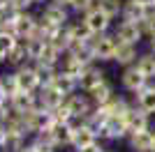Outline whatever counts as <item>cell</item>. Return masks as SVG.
Returning <instances> with one entry per match:
<instances>
[{"instance_id": "cell-1", "label": "cell", "mask_w": 155, "mask_h": 152, "mask_svg": "<svg viewBox=\"0 0 155 152\" xmlns=\"http://www.w3.org/2000/svg\"><path fill=\"white\" fill-rule=\"evenodd\" d=\"M116 35H91L88 44H91V51H93V58L95 62H114V51H116Z\"/></svg>"}, {"instance_id": "cell-2", "label": "cell", "mask_w": 155, "mask_h": 152, "mask_svg": "<svg viewBox=\"0 0 155 152\" xmlns=\"http://www.w3.org/2000/svg\"><path fill=\"white\" fill-rule=\"evenodd\" d=\"M9 21H12L14 37H32L39 25V16H35L30 12H14L9 16Z\"/></svg>"}, {"instance_id": "cell-3", "label": "cell", "mask_w": 155, "mask_h": 152, "mask_svg": "<svg viewBox=\"0 0 155 152\" xmlns=\"http://www.w3.org/2000/svg\"><path fill=\"white\" fill-rule=\"evenodd\" d=\"M81 21H84V25L88 28L91 35H104V32H109L111 21H114V19H109V16L95 5V7H91V9L81 16Z\"/></svg>"}, {"instance_id": "cell-4", "label": "cell", "mask_w": 155, "mask_h": 152, "mask_svg": "<svg viewBox=\"0 0 155 152\" xmlns=\"http://www.w3.org/2000/svg\"><path fill=\"white\" fill-rule=\"evenodd\" d=\"M39 19L44 21L46 25H53V28H65L70 23V7H63V5H56V2H49L44 5Z\"/></svg>"}, {"instance_id": "cell-5", "label": "cell", "mask_w": 155, "mask_h": 152, "mask_svg": "<svg viewBox=\"0 0 155 152\" xmlns=\"http://www.w3.org/2000/svg\"><path fill=\"white\" fill-rule=\"evenodd\" d=\"M39 106H42V104H39V99H37V92H23V90H19L14 97H9V108H12V113H16V115L30 113V111H35V108H39Z\"/></svg>"}, {"instance_id": "cell-6", "label": "cell", "mask_w": 155, "mask_h": 152, "mask_svg": "<svg viewBox=\"0 0 155 152\" xmlns=\"http://www.w3.org/2000/svg\"><path fill=\"white\" fill-rule=\"evenodd\" d=\"M100 141H123L130 136L127 125H125V118H109L104 122V127L97 131Z\"/></svg>"}, {"instance_id": "cell-7", "label": "cell", "mask_w": 155, "mask_h": 152, "mask_svg": "<svg viewBox=\"0 0 155 152\" xmlns=\"http://www.w3.org/2000/svg\"><path fill=\"white\" fill-rule=\"evenodd\" d=\"M14 74H16V81H19V90H23V92H37L39 90V78L32 62L19 65Z\"/></svg>"}, {"instance_id": "cell-8", "label": "cell", "mask_w": 155, "mask_h": 152, "mask_svg": "<svg viewBox=\"0 0 155 152\" xmlns=\"http://www.w3.org/2000/svg\"><path fill=\"white\" fill-rule=\"evenodd\" d=\"M146 76L141 74V71L137 69L134 65H130V67H123V74H120V85H123L125 92H130V95H137L139 90L146 85Z\"/></svg>"}, {"instance_id": "cell-9", "label": "cell", "mask_w": 155, "mask_h": 152, "mask_svg": "<svg viewBox=\"0 0 155 152\" xmlns=\"http://www.w3.org/2000/svg\"><path fill=\"white\" fill-rule=\"evenodd\" d=\"M65 104H67V108H70L72 115H77V118H88L93 111V101L91 97L86 95V92H81V90H77L74 95H70L67 99H65Z\"/></svg>"}, {"instance_id": "cell-10", "label": "cell", "mask_w": 155, "mask_h": 152, "mask_svg": "<svg viewBox=\"0 0 155 152\" xmlns=\"http://www.w3.org/2000/svg\"><path fill=\"white\" fill-rule=\"evenodd\" d=\"M118 42H127V44H137L143 39V32H141V25L139 23H132V21H118L116 30H114Z\"/></svg>"}, {"instance_id": "cell-11", "label": "cell", "mask_w": 155, "mask_h": 152, "mask_svg": "<svg viewBox=\"0 0 155 152\" xmlns=\"http://www.w3.org/2000/svg\"><path fill=\"white\" fill-rule=\"evenodd\" d=\"M107 81V74H104L102 67H97V65H91V67H86L84 74L79 76V90L81 92H91L93 88H97L100 83Z\"/></svg>"}, {"instance_id": "cell-12", "label": "cell", "mask_w": 155, "mask_h": 152, "mask_svg": "<svg viewBox=\"0 0 155 152\" xmlns=\"http://www.w3.org/2000/svg\"><path fill=\"white\" fill-rule=\"evenodd\" d=\"M134 106L141 108L146 115H155V81H148L134 95Z\"/></svg>"}, {"instance_id": "cell-13", "label": "cell", "mask_w": 155, "mask_h": 152, "mask_svg": "<svg viewBox=\"0 0 155 152\" xmlns=\"http://www.w3.org/2000/svg\"><path fill=\"white\" fill-rule=\"evenodd\" d=\"M125 125H127V131L130 134L148 131V129H150V115H146L141 108H137L134 104H132V108H130L127 115H125Z\"/></svg>"}, {"instance_id": "cell-14", "label": "cell", "mask_w": 155, "mask_h": 152, "mask_svg": "<svg viewBox=\"0 0 155 152\" xmlns=\"http://www.w3.org/2000/svg\"><path fill=\"white\" fill-rule=\"evenodd\" d=\"M139 58V46L127 44V42H116V51H114V62L120 67H130L137 62Z\"/></svg>"}, {"instance_id": "cell-15", "label": "cell", "mask_w": 155, "mask_h": 152, "mask_svg": "<svg viewBox=\"0 0 155 152\" xmlns=\"http://www.w3.org/2000/svg\"><path fill=\"white\" fill-rule=\"evenodd\" d=\"M37 99H39V104H42L46 111H56L58 106H63V104H65V99H67V97H65L58 88L46 85V88H39V90H37Z\"/></svg>"}, {"instance_id": "cell-16", "label": "cell", "mask_w": 155, "mask_h": 152, "mask_svg": "<svg viewBox=\"0 0 155 152\" xmlns=\"http://www.w3.org/2000/svg\"><path fill=\"white\" fill-rule=\"evenodd\" d=\"M97 141H100V136H97V129H93L88 122H84L81 127H77V129H74L72 147H74V150H81V147L93 145V143H97Z\"/></svg>"}, {"instance_id": "cell-17", "label": "cell", "mask_w": 155, "mask_h": 152, "mask_svg": "<svg viewBox=\"0 0 155 152\" xmlns=\"http://www.w3.org/2000/svg\"><path fill=\"white\" fill-rule=\"evenodd\" d=\"M49 131L53 136V143L56 147H72V138H74V129H72L67 122H53L49 127Z\"/></svg>"}, {"instance_id": "cell-18", "label": "cell", "mask_w": 155, "mask_h": 152, "mask_svg": "<svg viewBox=\"0 0 155 152\" xmlns=\"http://www.w3.org/2000/svg\"><path fill=\"white\" fill-rule=\"evenodd\" d=\"M148 16V9L143 5H139L137 0H125L123 12H120V21H132V23H141Z\"/></svg>"}, {"instance_id": "cell-19", "label": "cell", "mask_w": 155, "mask_h": 152, "mask_svg": "<svg viewBox=\"0 0 155 152\" xmlns=\"http://www.w3.org/2000/svg\"><path fill=\"white\" fill-rule=\"evenodd\" d=\"M84 69H86V65L81 62L79 58L70 55V53H65V55L60 58V62H58L60 74H67V76H72V78H77V81H79V76L84 74Z\"/></svg>"}, {"instance_id": "cell-20", "label": "cell", "mask_w": 155, "mask_h": 152, "mask_svg": "<svg viewBox=\"0 0 155 152\" xmlns=\"http://www.w3.org/2000/svg\"><path fill=\"white\" fill-rule=\"evenodd\" d=\"M86 95L91 97L93 106H104V104H109V101L116 97V92H114V85H111L109 81H104V83H100L97 88H93L91 92H86Z\"/></svg>"}, {"instance_id": "cell-21", "label": "cell", "mask_w": 155, "mask_h": 152, "mask_svg": "<svg viewBox=\"0 0 155 152\" xmlns=\"http://www.w3.org/2000/svg\"><path fill=\"white\" fill-rule=\"evenodd\" d=\"M127 143H130V150H132V152H150V150H153V131L148 129V131L130 134Z\"/></svg>"}, {"instance_id": "cell-22", "label": "cell", "mask_w": 155, "mask_h": 152, "mask_svg": "<svg viewBox=\"0 0 155 152\" xmlns=\"http://www.w3.org/2000/svg\"><path fill=\"white\" fill-rule=\"evenodd\" d=\"M5 62L14 65V67H19V65H23V62H30V60H28V53H26V37H16L14 46L9 49V53H7Z\"/></svg>"}, {"instance_id": "cell-23", "label": "cell", "mask_w": 155, "mask_h": 152, "mask_svg": "<svg viewBox=\"0 0 155 152\" xmlns=\"http://www.w3.org/2000/svg\"><path fill=\"white\" fill-rule=\"evenodd\" d=\"M134 67L146 76V81H155V53L153 51H146V53H139Z\"/></svg>"}, {"instance_id": "cell-24", "label": "cell", "mask_w": 155, "mask_h": 152, "mask_svg": "<svg viewBox=\"0 0 155 152\" xmlns=\"http://www.w3.org/2000/svg\"><path fill=\"white\" fill-rule=\"evenodd\" d=\"M104 108H107L109 118H125V115H127V111L132 108V101H127L125 97H118V95H116L109 104H104Z\"/></svg>"}, {"instance_id": "cell-25", "label": "cell", "mask_w": 155, "mask_h": 152, "mask_svg": "<svg viewBox=\"0 0 155 152\" xmlns=\"http://www.w3.org/2000/svg\"><path fill=\"white\" fill-rule=\"evenodd\" d=\"M32 65H35V71H37V78H39V88L53 85L56 76H58V67H53V65H42V62H32Z\"/></svg>"}, {"instance_id": "cell-26", "label": "cell", "mask_w": 155, "mask_h": 152, "mask_svg": "<svg viewBox=\"0 0 155 152\" xmlns=\"http://www.w3.org/2000/svg\"><path fill=\"white\" fill-rule=\"evenodd\" d=\"M65 30H67V35H70L72 42H88L91 39V32H88V28L84 25V21H72L65 25Z\"/></svg>"}, {"instance_id": "cell-27", "label": "cell", "mask_w": 155, "mask_h": 152, "mask_svg": "<svg viewBox=\"0 0 155 152\" xmlns=\"http://www.w3.org/2000/svg\"><path fill=\"white\" fill-rule=\"evenodd\" d=\"M53 88H58L65 97H70V95H74V92L79 90V81H77V78H72V76H67V74H60V71H58L56 81H53Z\"/></svg>"}, {"instance_id": "cell-28", "label": "cell", "mask_w": 155, "mask_h": 152, "mask_svg": "<svg viewBox=\"0 0 155 152\" xmlns=\"http://www.w3.org/2000/svg\"><path fill=\"white\" fill-rule=\"evenodd\" d=\"M123 2H125V0H95V5L100 7V9L109 16V19H120Z\"/></svg>"}, {"instance_id": "cell-29", "label": "cell", "mask_w": 155, "mask_h": 152, "mask_svg": "<svg viewBox=\"0 0 155 152\" xmlns=\"http://www.w3.org/2000/svg\"><path fill=\"white\" fill-rule=\"evenodd\" d=\"M60 58H63V53H60V51L56 49L53 44H49V42H46L44 49H42V53H39V58H37V62H42V65H53V67H58Z\"/></svg>"}, {"instance_id": "cell-30", "label": "cell", "mask_w": 155, "mask_h": 152, "mask_svg": "<svg viewBox=\"0 0 155 152\" xmlns=\"http://www.w3.org/2000/svg\"><path fill=\"white\" fill-rule=\"evenodd\" d=\"M0 85H2V90H5L7 99L19 92V81H16V74H14V71H5V74H0Z\"/></svg>"}, {"instance_id": "cell-31", "label": "cell", "mask_w": 155, "mask_h": 152, "mask_svg": "<svg viewBox=\"0 0 155 152\" xmlns=\"http://www.w3.org/2000/svg\"><path fill=\"white\" fill-rule=\"evenodd\" d=\"M14 42H16L14 35H0V62L7 60V53H9V49L14 46Z\"/></svg>"}, {"instance_id": "cell-32", "label": "cell", "mask_w": 155, "mask_h": 152, "mask_svg": "<svg viewBox=\"0 0 155 152\" xmlns=\"http://www.w3.org/2000/svg\"><path fill=\"white\" fill-rule=\"evenodd\" d=\"M91 7H95V0H72L70 2V9L74 14H79V16H84Z\"/></svg>"}, {"instance_id": "cell-33", "label": "cell", "mask_w": 155, "mask_h": 152, "mask_svg": "<svg viewBox=\"0 0 155 152\" xmlns=\"http://www.w3.org/2000/svg\"><path fill=\"white\" fill-rule=\"evenodd\" d=\"M141 32H143V39H148V37H153L155 35V14H150L148 12V16L141 21Z\"/></svg>"}, {"instance_id": "cell-34", "label": "cell", "mask_w": 155, "mask_h": 152, "mask_svg": "<svg viewBox=\"0 0 155 152\" xmlns=\"http://www.w3.org/2000/svg\"><path fill=\"white\" fill-rule=\"evenodd\" d=\"M51 118H53V122H70L72 113H70V108H67V104H63L56 111H51Z\"/></svg>"}, {"instance_id": "cell-35", "label": "cell", "mask_w": 155, "mask_h": 152, "mask_svg": "<svg viewBox=\"0 0 155 152\" xmlns=\"http://www.w3.org/2000/svg\"><path fill=\"white\" fill-rule=\"evenodd\" d=\"M30 5H35L32 0H12V9L14 12H28Z\"/></svg>"}, {"instance_id": "cell-36", "label": "cell", "mask_w": 155, "mask_h": 152, "mask_svg": "<svg viewBox=\"0 0 155 152\" xmlns=\"http://www.w3.org/2000/svg\"><path fill=\"white\" fill-rule=\"evenodd\" d=\"M74 152H107V147L97 141V143H93V145H86V147H81V150H74Z\"/></svg>"}, {"instance_id": "cell-37", "label": "cell", "mask_w": 155, "mask_h": 152, "mask_svg": "<svg viewBox=\"0 0 155 152\" xmlns=\"http://www.w3.org/2000/svg\"><path fill=\"white\" fill-rule=\"evenodd\" d=\"M2 14H14L12 0H0V16H2Z\"/></svg>"}, {"instance_id": "cell-38", "label": "cell", "mask_w": 155, "mask_h": 152, "mask_svg": "<svg viewBox=\"0 0 155 152\" xmlns=\"http://www.w3.org/2000/svg\"><path fill=\"white\" fill-rule=\"evenodd\" d=\"M7 104H9V99H7V95H5V90H2V85H0V108H5Z\"/></svg>"}, {"instance_id": "cell-39", "label": "cell", "mask_w": 155, "mask_h": 152, "mask_svg": "<svg viewBox=\"0 0 155 152\" xmlns=\"http://www.w3.org/2000/svg\"><path fill=\"white\" fill-rule=\"evenodd\" d=\"M16 152H37V150H35V145H32V143H26V145H23V147H19Z\"/></svg>"}, {"instance_id": "cell-40", "label": "cell", "mask_w": 155, "mask_h": 152, "mask_svg": "<svg viewBox=\"0 0 155 152\" xmlns=\"http://www.w3.org/2000/svg\"><path fill=\"white\" fill-rule=\"evenodd\" d=\"M5 141H7V136H5V129L0 127V150H5Z\"/></svg>"}, {"instance_id": "cell-41", "label": "cell", "mask_w": 155, "mask_h": 152, "mask_svg": "<svg viewBox=\"0 0 155 152\" xmlns=\"http://www.w3.org/2000/svg\"><path fill=\"white\" fill-rule=\"evenodd\" d=\"M137 2H139V5H143L146 9H150V7L155 5V0H137Z\"/></svg>"}, {"instance_id": "cell-42", "label": "cell", "mask_w": 155, "mask_h": 152, "mask_svg": "<svg viewBox=\"0 0 155 152\" xmlns=\"http://www.w3.org/2000/svg\"><path fill=\"white\" fill-rule=\"evenodd\" d=\"M148 51H153V53H155V35H153V37H148Z\"/></svg>"}, {"instance_id": "cell-43", "label": "cell", "mask_w": 155, "mask_h": 152, "mask_svg": "<svg viewBox=\"0 0 155 152\" xmlns=\"http://www.w3.org/2000/svg\"><path fill=\"white\" fill-rule=\"evenodd\" d=\"M51 2H56V5H63V7H70L72 0H51Z\"/></svg>"}, {"instance_id": "cell-44", "label": "cell", "mask_w": 155, "mask_h": 152, "mask_svg": "<svg viewBox=\"0 0 155 152\" xmlns=\"http://www.w3.org/2000/svg\"><path fill=\"white\" fill-rule=\"evenodd\" d=\"M150 152H155V131H153V150H150Z\"/></svg>"}, {"instance_id": "cell-45", "label": "cell", "mask_w": 155, "mask_h": 152, "mask_svg": "<svg viewBox=\"0 0 155 152\" xmlns=\"http://www.w3.org/2000/svg\"><path fill=\"white\" fill-rule=\"evenodd\" d=\"M148 12H150V14H155V5H153V7H150V9H148Z\"/></svg>"}, {"instance_id": "cell-46", "label": "cell", "mask_w": 155, "mask_h": 152, "mask_svg": "<svg viewBox=\"0 0 155 152\" xmlns=\"http://www.w3.org/2000/svg\"><path fill=\"white\" fill-rule=\"evenodd\" d=\"M32 2H46V0H32Z\"/></svg>"}]
</instances>
